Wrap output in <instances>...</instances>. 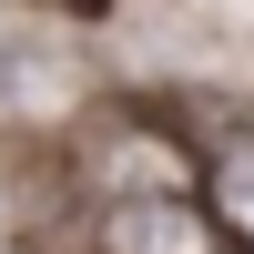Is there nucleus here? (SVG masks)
I'll list each match as a JSON object with an SVG mask.
<instances>
[{"mask_svg": "<svg viewBox=\"0 0 254 254\" xmlns=\"http://www.w3.org/2000/svg\"><path fill=\"white\" fill-rule=\"evenodd\" d=\"M0 254H10V244H0Z\"/></svg>", "mask_w": 254, "mask_h": 254, "instance_id": "obj_4", "label": "nucleus"}, {"mask_svg": "<svg viewBox=\"0 0 254 254\" xmlns=\"http://www.w3.org/2000/svg\"><path fill=\"white\" fill-rule=\"evenodd\" d=\"M81 183H92L102 203H132V193H203V163H183V142L163 132V122L142 112H102L92 132H81Z\"/></svg>", "mask_w": 254, "mask_h": 254, "instance_id": "obj_1", "label": "nucleus"}, {"mask_svg": "<svg viewBox=\"0 0 254 254\" xmlns=\"http://www.w3.org/2000/svg\"><path fill=\"white\" fill-rule=\"evenodd\" d=\"M92 254H234L203 193H132V203H102Z\"/></svg>", "mask_w": 254, "mask_h": 254, "instance_id": "obj_2", "label": "nucleus"}, {"mask_svg": "<svg viewBox=\"0 0 254 254\" xmlns=\"http://www.w3.org/2000/svg\"><path fill=\"white\" fill-rule=\"evenodd\" d=\"M203 203H214L224 244L254 254V132H224L214 153H203Z\"/></svg>", "mask_w": 254, "mask_h": 254, "instance_id": "obj_3", "label": "nucleus"}]
</instances>
